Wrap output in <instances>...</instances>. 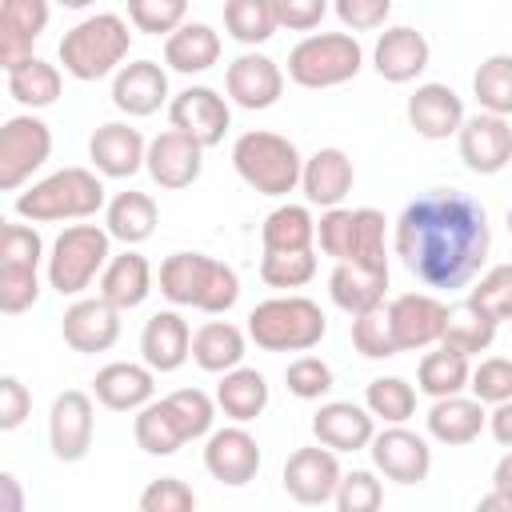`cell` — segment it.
<instances>
[{
  "mask_svg": "<svg viewBox=\"0 0 512 512\" xmlns=\"http://www.w3.org/2000/svg\"><path fill=\"white\" fill-rule=\"evenodd\" d=\"M336 12L352 32H368L384 24V16L392 12V0H336Z\"/></svg>",
  "mask_w": 512,
  "mask_h": 512,
  "instance_id": "56",
  "label": "cell"
},
{
  "mask_svg": "<svg viewBox=\"0 0 512 512\" xmlns=\"http://www.w3.org/2000/svg\"><path fill=\"white\" fill-rule=\"evenodd\" d=\"M484 428V408L480 400H464V396H436L432 412H428V432L444 444H468L476 440Z\"/></svg>",
  "mask_w": 512,
  "mask_h": 512,
  "instance_id": "30",
  "label": "cell"
},
{
  "mask_svg": "<svg viewBox=\"0 0 512 512\" xmlns=\"http://www.w3.org/2000/svg\"><path fill=\"white\" fill-rule=\"evenodd\" d=\"M204 464L220 484H248L260 468V444L244 428H220L204 448Z\"/></svg>",
  "mask_w": 512,
  "mask_h": 512,
  "instance_id": "19",
  "label": "cell"
},
{
  "mask_svg": "<svg viewBox=\"0 0 512 512\" xmlns=\"http://www.w3.org/2000/svg\"><path fill=\"white\" fill-rule=\"evenodd\" d=\"M200 152H204V144L196 136L168 128L148 144L144 160H148V172L160 188H188L200 176Z\"/></svg>",
  "mask_w": 512,
  "mask_h": 512,
  "instance_id": "14",
  "label": "cell"
},
{
  "mask_svg": "<svg viewBox=\"0 0 512 512\" xmlns=\"http://www.w3.org/2000/svg\"><path fill=\"white\" fill-rule=\"evenodd\" d=\"M468 380H472V376H468V352H460V348H452V344H444V340H440L436 352H428V356L420 360V388H424L428 396H452V392H460Z\"/></svg>",
  "mask_w": 512,
  "mask_h": 512,
  "instance_id": "38",
  "label": "cell"
},
{
  "mask_svg": "<svg viewBox=\"0 0 512 512\" xmlns=\"http://www.w3.org/2000/svg\"><path fill=\"white\" fill-rule=\"evenodd\" d=\"M472 88H476L480 108H488L496 116H508L512 112V56H488L476 68Z\"/></svg>",
  "mask_w": 512,
  "mask_h": 512,
  "instance_id": "42",
  "label": "cell"
},
{
  "mask_svg": "<svg viewBox=\"0 0 512 512\" xmlns=\"http://www.w3.org/2000/svg\"><path fill=\"white\" fill-rule=\"evenodd\" d=\"M468 388L476 392L480 404H500V400H508V396H512V360H504V356L484 360V364L472 372V384H468Z\"/></svg>",
  "mask_w": 512,
  "mask_h": 512,
  "instance_id": "51",
  "label": "cell"
},
{
  "mask_svg": "<svg viewBox=\"0 0 512 512\" xmlns=\"http://www.w3.org/2000/svg\"><path fill=\"white\" fill-rule=\"evenodd\" d=\"M224 84H228V96L240 108H268V104H276V96L284 88V76H280V68L268 56L244 52V56H236L228 64Z\"/></svg>",
  "mask_w": 512,
  "mask_h": 512,
  "instance_id": "18",
  "label": "cell"
},
{
  "mask_svg": "<svg viewBox=\"0 0 512 512\" xmlns=\"http://www.w3.org/2000/svg\"><path fill=\"white\" fill-rule=\"evenodd\" d=\"M260 276L272 288H300L316 276V256H312V248H284V252L264 248Z\"/></svg>",
  "mask_w": 512,
  "mask_h": 512,
  "instance_id": "43",
  "label": "cell"
},
{
  "mask_svg": "<svg viewBox=\"0 0 512 512\" xmlns=\"http://www.w3.org/2000/svg\"><path fill=\"white\" fill-rule=\"evenodd\" d=\"M332 300L344 308V312H364L372 304H380L384 288H388V260L384 264H368V260H340L332 280Z\"/></svg>",
  "mask_w": 512,
  "mask_h": 512,
  "instance_id": "22",
  "label": "cell"
},
{
  "mask_svg": "<svg viewBox=\"0 0 512 512\" xmlns=\"http://www.w3.org/2000/svg\"><path fill=\"white\" fill-rule=\"evenodd\" d=\"M120 308L108 304L104 296L96 300H76L68 312H64V340L76 348V352H104L112 348V340L120 336Z\"/></svg>",
  "mask_w": 512,
  "mask_h": 512,
  "instance_id": "16",
  "label": "cell"
},
{
  "mask_svg": "<svg viewBox=\"0 0 512 512\" xmlns=\"http://www.w3.org/2000/svg\"><path fill=\"white\" fill-rule=\"evenodd\" d=\"M100 204H104V184L88 168H60L24 192L16 200V212L32 220H64V216H92Z\"/></svg>",
  "mask_w": 512,
  "mask_h": 512,
  "instance_id": "6",
  "label": "cell"
},
{
  "mask_svg": "<svg viewBox=\"0 0 512 512\" xmlns=\"http://www.w3.org/2000/svg\"><path fill=\"white\" fill-rule=\"evenodd\" d=\"M468 300L476 308H484L496 324L500 320H512V264H496L492 272H484Z\"/></svg>",
  "mask_w": 512,
  "mask_h": 512,
  "instance_id": "46",
  "label": "cell"
},
{
  "mask_svg": "<svg viewBox=\"0 0 512 512\" xmlns=\"http://www.w3.org/2000/svg\"><path fill=\"white\" fill-rule=\"evenodd\" d=\"M140 352H144L148 368H156V372H172V368H180L184 356L192 352L188 324H184L176 312H156V316L144 324Z\"/></svg>",
  "mask_w": 512,
  "mask_h": 512,
  "instance_id": "27",
  "label": "cell"
},
{
  "mask_svg": "<svg viewBox=\"0 0 512 512\" xmlns=\"http://www.w3.org/2000/svg\"><path fill=\"white\" fill-rule=\"evenodd\" d=\"M96 388V400L104 408H116V412H128V408H140L148 396H152V372L140 368V364H108L96 372L92 380Z\"/></svg>",
  "mask_w": 512,
  "mask_h": 512,
  "instance_id": "29",
  "label": "cell"
},
{
  "mask_svg": "<svg viewBox=\"0 0 512 512\" xmlns=\"http://www.w3.org/2000/svg\"><path fill=\"white\" fill-rule=\"evenodd\" d=\"M492 480H496V488H500V492H508V496H512V452L496 464V476H492Z\"/></svg>",
  "mask_w": 512,
  "mask_h": 512,
  "instance_id": "62",
  "label": "cell"
},
{
  "mask_svg": "<svg viewBox=\"0 0 512 512\" xmlns=\"http://www.w3.org/2000/svg\"><path fill=\"white\" fill-rule=\"evenodd\" d=\"M460 120H464V104L448 84H420L408 100V124L428 140L452 136Z\"/></svg>",
  "mask_w": 512,
  "mask_h": 512,
  "instance_id": "21",
  "label": "cell"
},
{
  "mask_svg": "<svg viewBox=\"0 0 512 512\" xmlns=\"http://www.w3.org/2000/svg\"><path fill=\"white\" fill-rule=\"evenodd\" d=\"M156 228V204L144 192H116V200L108 204V232L124 244H140L148 240Z\"/></svg>",
  "mask_w": 512,
  "mask_h": 512,
  "instance_id": "36",
  "label": "cell"
},
{
  "mask_svg": "<svg viewBox=\"0 0 512 512\" xmlns=\"http://www.w3.org/2000/svg\"><path fill=\"white\" fill-rule=\"evenodd\" d=\"M380 500H384V492H380V480L372 472H348V476H340V488H336L340 512H376Z\"/></svg>",
  "mask_w": 512,
  "mask_h": 512,
  "instance_id": "49",
  "label": "cell"
},
{
  "mask_svg": "<svg viewBox=\"0 0 512 512\" xmlns=\"http://www.w3.org/2000/svg\"><path fill=\"white\" fill-rule=\"evenodd\" d=\"M56 4H64V8H88L92 0H56Z\"/></svg>",
  "mask_w": 512,
  "mask_h": 512,
  "instance_id": "63",
  "label": "cell"
},
{
  "mask_svg": "<svg viewBox=\"0 0 512 512\" xmlns=\"http://www.w3.org/2000/svg\"><path fill=\"white\" fill-rule=\"evenodd\" d=\"M164 400H168V404H172V412L180 416V424H184L188 440L208 432V424H212V400H208L200 388H180V392H172V396H164Z\"/></svg>",
  "mask_w": 512,
  "mask_h": 512,
  "instance_id": "53",
  "label": "cell"
},
{
  "mask_svg": "<svg viewBox=\"0 0 512 512\" xmlns=\"http://www.w3.org/2000/svg\"><path fill=\"white\" fill-rule=\"evenodd\" d=\"M216 404L224 408V416L232 420H256L268 404V384L256 368H228V376L216 388Z\"/></svg>",
  "mask_w": 512,
  "mask_h": 512,
  "instance_id": "34",
  "label": "cell"
},
{
  "mask_svg": "<svg viewBox=\"0 0 512 512\" xmlns=\"http://www.w3.org/2000/svg\"><path fill=\"white\" fill-rule=\"evenodd\" d=\"M172 128L196 136L204 148L220 144L228 132V104L212 88H184L172 100Z\"/></svg>",
  "mask_w": 512,
  "mask_h": 512,
  "instance_id": "15",
  "label": "cell"
},
{
  "mask_svg": "<svg viewBox=\"0 0 512 512\" xmlns=\"http://www.w3.org/2000/svg\"><path fill=\"white\" fill-rule=\"evenodd\" d=\"M492 336H496V320H492L484 308H476L472 300L448 308L444 344H452V348H460V352H484V348L492 344Z\"/></svg>",
  "mask_w": 512,
  "mask_h": 512,
  "instance_id": "39",
  "label": "cell"
},
{
  "mask_svg": "<svg viewBox=\"0 0 512 512\" xmlns=\"http://www.w3.org/2000/svg\"><path fill=\"white\" fill-rule=\"evenodd\" d=\"M244 356V336L236 324L228 320H208L204 328H196L192 336V360L204 368V372H228L236 368Z\"/></svg>",
  "mask_w": 512,
  "mask_h": 512,
  "instance_id": "33",
  "label": "cell"
},
{
  "mask_svg": "<svg viewBox=\"0 0 512 512\" xmlns=\"http://www.w3.org/2000/svg\"><path fill=\"white\" fill-rule=\"evenodd\" d=\"M352 344H356V352L368 356V360H380V356H396V352H400L384 304H372V308L356 312V320H352Z\"/></svg>",
  "mask_w": 512,
  "mask_h": 512,
  "instance_id": "44",
  "label": "cell"
},
{
  "mask_svg": "<svg viewBox=\"0 0 512 512\" xmlns=\"http://www.w3.org/2000/svg\"><path fill=\"white\" fill-rule=\"evenodd\" d=\"M388 320H392L396 348H428L444 340L448 308L428 292H404L388 304Z\"/></svg>",
  "mask_w": 512,
  "mask_h": 512,
  "instance_id": "10",
  "label": "cell"
},
{
  "mask_svg": "<svg viewBox=\"0 0 512 512\" xmlns=\"http://www.w3.org/2000/svg\"><path fill=\"white\" fill-rule=\"evenodd\" d=\"M184 440H188V432H184V424H180V416L172 412L168 400H156V404H148V408L136 416V444H140L144 452H152V456H172Z\"/></svg>",
  "mask_w": 512,
  "mask_h": 512,
  "instance_id": "35",
  "label": "cell"
},
{
  "mask_svg": "<svg viewBox=\"0 0 512 512\" xmlns=\"http://www.w3.org/2000/svg\"><path fill=\"white\" fill-rule=\"evenodd\" d=\"M52 152V132L36 116H12L0 128V188H16Z\"/></svg>",
  "mask_w": 512,
  "mask_h": 512,
  "instance_id": "9",
  "label": "cell"
},
{
  "mask_svg": "<svg viewBox=\"0 0 512 512\" xmlns=\"http://www.w3.org/2000/svg\"><path fill=\"white\" fill-rule=\"evenodd\" d=\"M300 180H304V192H308L312 204L336 208V204L348 196V188H352V160H348L340 148H320V152L304 164Z\"/></svg>",
  "mask_w": 512,
  "mask_h": 512,
  "instance_id": "28",
  "label": "cell"
},
{
  "mask_svg": "<svg viewBox=\"0 0 512 512\" xmlns=\"http://www.w3.org/2000/svg\"><path fill=\"white\" fill-rule=\"evenodd\" d=\"M352 232H356V212L348 208H328L320 216V248L336 260H348L352 252Z\"/></svg>",
  "mask_w": 512,
  "mask_h": 512,
  "instance_id": "54",
  "label": "cell"
},
{
  "mask_svg": "<svg viewBox=\"0 0 512 512\" xmlns=\"http://www.w3.org/2000/svg\"><path fill=\"white\" fill-rule=\"evenodd\" d=\"M372 460H376V468H380L388 480H396V484H416V480H424V476H428V464H432L428 444H424L416 432H408V428H388V432H380V436L372 440Z\"/></svg>",
  "mask_w": 512,
  "mask_h": 512,
  "instance_id": "17",
  "label": "cell"
},
{
  "mask_svg": "<svg viewBox=\"0 0 512 512\" xmlns=\"http://www.w3.org/2000/svg\"><path fill=\"white\" fill-rule=\"evenodd\" d=\"M312 432L320 444H328L336 452H356L372 440V416L364 408H356L352 400H332L316 412Z\"/></svg>",
  "mask_w": 512,
  "mask_h": 512,
  "instance_id": "25",
  "label": "cell"
},
{
  "mask_svg": "<svg viewBox=\"0 0 512 512\" xmlns=\"http://www.w3.org/2000/svg\"><path fill=\"white\" fill-rule=\"evenodd\" d=\"M40 296L36 264H8L0 260V312H24Z\"/></svg>",
  "mask_w": 512,
  "mask_h": 512,
  "instance_id": "47",
  "label": "cell"
},
{
  "mask_svg": "<svg viewBox=\"0 0 512 512\" xmlns=\"http://www.w3.org/2000/svg\"><path fill=\"white\" fill-rule=\"evenodd\" d=\"M260 236H264V248H272V252H284V248H312L316 224H312L308 208L284 204V208H276V212L264 216Z\"/></svg>",
  "mask_w": 512,
  "mask_h": 512,
  "instance_id": "40",
  "label": "cell"
},
{
  "mask_svg": "<svg viewBox=\"0 0 512 512\" xmlns=\"http://www.w3.org/2000/svg\"><path fill=\"white\" fill-rule=\"evenodd\" d=\"M508 232H512V208H508Z\"/></svg>",
  "mask_w": 512,
  "mask_h": 512,
  "instance_id": "64",
  "label": "cell"
},
{
  "mask_svg": "<svg viewBox=\"0 0 512 512\" xmlns=\"http://www.w3.org/2000/svg\"><path fill=\"white\" fill-rule=\"evenodd\" d=\"M360 60L364 52L348 32H320L288 52V76L300 88H332L352 80L360 72Z\"/></svg>",
  "mask_w": 512,
  "mask_h": 512,
  "instance_id": "7",
  "label": "cell"
},
{
  "mask_svg": "<svg viewBox=\"0 0 512 512\" xmlns=\"http://www.w3.org/2000/svg\"><path fill=\"white\" fill-rule=\"evenodd\" d=\"M168 96V76L156 60H136V64H124L116 84H112V100L120 112L128 116H148L160 108V100Z\"/></svg>",
  "mask_w": 512,
  "mask_h": 512,
  "instance_id": "23",
  "label": "cell"
},
{
  "mask_svg": "<svg viewBox=\"0 0 512 512\" xmlns=\"http://www.w3.org/2000/svg\"><path fill=\"white\" fill-rule=\"evenodd\" d=\"M8 92L20 100V104H32V108H44L60 96V72L36 56H24L8 68Z\"/></svg>",
  "mask_w": 512,
  "mask_h": 512,
  "instance_id": "37",
  "label": "cell"
},
{
  "mask_svg": "<svg viewBox=\"0 0 512 512\" xmlns=\"http://www.w3.org/2000/svg\"><path fill=\"white\" fill-rule=\"evenodd\" d=\"M328 320L320 312L316 300L308 296H276L252 308L248 316V332L260 348L268 352H304L312 344H320Z\"/></svg>",
  "mask_w": 512,
  "mask_h": 512,
  "instance_id": "3",
  "label": "cell"
},
{
  "mask_svg": "<svg viewBox=\"0 0 512 512\" xmlns=\"http://www.w3.org/2000/svg\"><path fill=\"white\" fill-rule=\"evenodd\" d=\"M224 24L240 44H264L280 24L276 0H224Z\"/></svg>",
  "mask_w": 512,
  "mask_h": 512,
  "instance_id": "41",
  "label": "cell"
},
{
  "mask_svg": "<svg viewBox=\"0 0 512 512\" xmlns=\"http://www.w3.org/2000/svg\"><path fill=\"white\" fill-rule=\"evenodd\" d=\"M184 8H188V0H128L132 24L140 32H152V36L176 32L180 20H184Z\"/></svg>",
  "mask_w": 512,
  "mask_h": 512,
  "instance_id": "48",
  "label": "cell"
},
{
  "mask_svg": "<svg viewBox=\"0 0 512 512\" xmlns=\"http://www.w3.org/2000/svg\"><path fill=\"white\" fill-rule=\"evenodd\" d=\"M340 488V464L324 448H296L284 464V492L300 504H324Z\"/></svg>",
  "mask_w": 512,
  "mask_h": 512,
  "instance_id": "13",
  "label": "cell"
},
{
  "mask_svg": "<svg viewBox=\"0 0 512 512\" xmlns=\"http://www.w3.org/2000/svg\"><path fill=\"white\" fill-rule=\"evenodd\" d=\"M48 24V0H0V64L32 56V40Z\"/></svg>",
  "mask_w": 512,
  "mask_h": 512,
  "instance_id": "20",
  "label": "cell"
},
{
  "mask_svg": "<svg viewBox=\"0 0 512 512\" xmlns=\"http://www.w3.org/2000/svg\"><path fill=\"white\" fill-rule=\"evenodd\" d=\"M160 292L176 304H192L200 312H224L240 296V280L228 264L204 252H172L160 264Z\"/></svg>",
  "mask_w": 512,
  "mask_h": 512,
  "instance_id": "2",
  "label": "cell"
},
{
  "mask_svg": "<svg viewBox=\"0 0 512 512\" xmlns=\"http://www.w3.org/2000/svg\"><path fill=\"white\" fill-rule=\"evenodd\" d=\"M284 380H288V392L312 400V396H324V392L332 388V368H328L320 356H300V360L288 364Z\"/></svg>",
  "mask_w": 512,
  "mask_h": 512,
  "instance_id": "52",
  "label": "cell"
},
{
  "mask_svg": "<svg viewBox=\"0 0 512 512\" xmlns=\"http://www.w3.org/2000/svg\"><path fill=\"white\" fill-rule=\"evenodd\" d=\"M32 408L28 388L16 376H0V428H16Z\"/></svg>",
  "mask_w": 512,
  "mask_h": 512,
  "instance_id": "57",
  "label": "cell"
},
{
  "mask_svg": "<svg viewBox=\"0 0 512 512\" xmlns=\"http://www.w3.org/2000/svg\"><path fill=\"white\" fill-rule=\"evenodd\" d=\"M0 512H20V488L8 472H0Z\"/></svg>",
  "mask_w": 512,
  "mask_h": 512,
  "instance_id": "60",
  "label": "cell"
},
{
  "mask_svg": "<svg viewBox=\"0 0 512 512\" xmlns=\"http://www.w3.org/2000/svg\"><path fill=\"white\" fill-rule=\"evenodd\" d=\"M368 408H372L376 416L400 424V420L412 416V408H416V392H412V384H404L400 376H380V380L368 384Z\"/></svg>",
  "mask_w": 512,
  "mask_h": 512,
  "instance_id": "45",
  "label": "cell"
},
{
  "mask_svg": "<svg viewBox=\"0 0 512 512\" xmlns=\"http://www.w3.org/2000/svg\"><path fill=\"white\" fill-rule=\"evenodd\" d=\"M44 252L40 232L24 224H0V260L8 264H36Z\"/></svg>",
  "mask_w": 512,
  "mask_h": 512,
  "instance_id": "55",
  "label": "cell"
},
{
  "mask_svg": "<svg viewBox=\"0 0 512 512\" xmlns=\"http://www.w3.org/2000/svg\"><path fill=\"white\" fill-rule=\"evenodd\" d=\"M48 444L56 460H80L92 444V400L80 388H68L52 400L48 412Z\"/></svg>",
  "mask_w": 512,
  "mask_h": 512,
  "instance_id": "11",
  "label": "cell"
},
{
  "mask_svg": "<svg viewBox=\"0 0 512 512\" xmlns=\"http://www.w3.org/2000/svg\"><path fill=\"white\" fill-rule=\"evenodd\" d=\"M488 240L484 208L456 188H432L416 196L396 220L400 260L432 288H464L480 272Z\"/></svg>",
  "mask_w": 512,
  "mask_h": 512,
  "instance_id": "1",
  "label": "cell"
},
{
  "mask_svg": "<svg viewBox=\"0 0 512 512\" xmlns=\"http://www.w3.org/2000/svg\"><path fill=\"white\" fill-rule=\"evenodd\" d=\"M460 156L472 172L492 176L512 160V124L496 112H480L460 128Z\"/></svg>",
  "mask_w": 512,
  "mask_h": 512,
  "instance_id": "12",
  "label": "cell"
},
{
  "mask_svg": "<svg viewBox=\"0 0 512 512\" xmlns=\"http://www.w3.org/2000/svg\"><path fill=\"white\" fill-rule=\"evenodd\" d=\"M492 436H496L500 444H508V448H512V396H508V400H500V408L492 412Z\"/></svg>",
  "mask_w": 512,
  "mask_h": 512,
  "instance_id": "59",
  "label": "cell"
},
{
  "mask_svg": "<svg viewBox=\"0 0 512 512\" xmlns=\"http://www.w3.org/2000/svg\"><path fill=\"white\" fill-rule=\"evenodd\" d=\"M500 508H504V512H512V496H508V492H500V488H496L492 496H480V512H500Z\"/></svg>",
  "mask_w": 512,
  "mask_h": 512,
  "instance_id": "61",
  "label": "cell"
},
{
  "mask_svg": "<svg viewBox=\"0 0 512 512\" xmlns=\"http://www.w3.org/2000/svg\"><path fill=\"white\" fill-rule=\"evenodd\" d=\"M148 284H152V268L140 252H124L116 256L104 276H100V296L116 308H136L144 296H148Z\"/></svg>",
  "mask_w": 512,
  "mask_h": 512,
  "instance_id": "32",
  "label": "cell"
},
{
  "mask_svg": "<svg viewBox=\"0 0 512 512\" xmlns=\"http://www.w3.org/2000/svg\"><path fill=\"white\" fill-rule=\"evenodd\" d=\"M140 508H144V512H192V508H196V496H192V488H188L184 480L160 476V480H152V484L144 488Z\"/></svg>",
  "mask_w": 512,
  "mask_h": 512,
  "instance_id": "50",
  "label": "cell"
},
{
  "mask_svg": "<svg viewBox=\"0 0 512 512\" xmlns=\"http://www.w3.org/2000/svg\"><path fill=\"white\" fill-rule=\"evenodd\" d=\"M424 68H428V40H424L416 28L400 24V28H388V32L376 40V72H380L384 80L404 84V80H412V76L424 72Z\"/></svg>",
  "mask_w": 512,
  "mask_h": 512,
  "instance_id": "24",
  "label": "cell"
},
{
  "mask_svg": "<svg viewBox=\"0 0 512 512\" xmlns=\"http://www.w3.org/2000/svg\"><path fill=\"white\" fill-rule=\"evenodd\" d=\"M88 152L104 176H132L140 168V160L148 156L144 136L128 124H100L88 140Z\"/></svg>",
  "mask_w": 512,
  "mask_h": 512,
  "instance_id": "26",
  "label": "cell"
},
{
  "mask_svg": "<svg viewBox=\"0 0 512 512\" xmlns=\"http://www.w3.org/2000/svg\"><path fill=\"white\" fill-rule=\"evenodd\" d=\"M232 164L244 176V184H252L264 196H284L296 188L300 180V152L292 140L276 136V132H244L232 148Z\"/></svg>",
  "mask_w": 512,
  "mask_h": 512,
  "instance_id": "4",
  "label": "cell"
},
{
  "mask_svg": "<svg viewBox=\"0 0 512 512\" xmlns=\"http://www.w3.org/2000/svg\"><path fill=\"white\" fill-rule=\"evenodd\" d=\"M108 236L112 232H100L96 224H72L56 236L52 256H48V280L60 296L88 288V280L108 256Z\"/></svg>",
  "mask_w": 512,
  "mask_h": 512,
  "instance_id": "8",
  "label": "cell"
},
{
  "mask_svg": "<svg viewBox=\"0 0 512 512\" xmlns=\"http://www.w3.org/2000/svg\"><path fill=\"white\" fill-rule=\"evenodd\" d=\"M324 12H328V0H276V20L296 32L316 28Z\"/></svg>",
  "mask_w": 512,
  "mask_h": 512,
  "instance_id": "58",
  "label": "cell"
},
{
  "mask_svg": "<svg viewBox=\"0 0 512 512\" xmlns=\"http://www.w3.org/2000/svg\"><path fill=\"white\" fill-rule=\"evenodd\" d=\"M216 56H220V36L208 24H180L164 40V60L176 72H204L216 64Z\"/></svg>",
  "mask_w": 512,
  "mask_h": 512,
  "instance_id": "31",
  "label": "cell"
},
{
  "mask_svg": "<svg viewBox=\"0 0 512 512\" xmlns=\"http://www.w3.org/2000/svg\"><path fill=\"white\" fill-rule=\"evenodd\" d=\"M128 52V24L116 12H100L80 20L76 28L64 32L60 40V64L76 76V80H96L104 76L112 64H120V56Z\"/></svg>",
  "mask_w": 512,
  "mask_h": 512,
  "instance_id": "5",
  "label": "cell"
}]
</instances>
